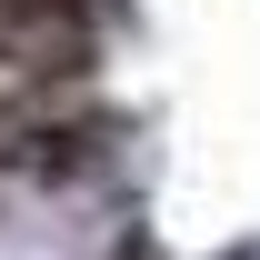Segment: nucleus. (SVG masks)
<instances>
[{
  "mask_svg": "<svg viewBox=\"0 0 260 260\" xmlns=\"http://www.w3.org/2000/svg\"><path fill=\"white\" fill-rule=\"evenodd\" d=\"M100 20L70 0H0V70L10 80H90Z\"/></svg>",
  "mask_w": 260,
  "mask_h": 260,
  "instance_id": "nucleus-2",
  "label": "nucleus"
},
{
  "mask_svg": "<svg viewBox=\"0 0 260 260\" xmlns=\"http://www.w3.org/2000/svg\"><path fill=\"white\" fill-rule=\"evenodd\" d=\"M100 120L90 80H10L0 90V170H30V180H70L100 160Z\"/></svg>",
  "mask_w": 260,
  "mask_h": 260,
  "instance_id": "nucleus-1",
  "label": "nucleus"
},
{
  "mask_svg": "<svg viewBox=\"0 0 260 260\" xmlns=\"http://www.w3.org/2000/svg\"><path fill=\"white\" fill-rule=\"evenodd\" d=\"M110 260H150V250H140V240H130V250H110Z\"/></svg>",
  "mask_w": 260,
  "mask_h": 260,
  "instance_id": "nucleus-3",
  "label": "nucleus"
}]
</instances>
